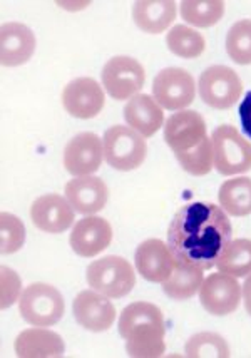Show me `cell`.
Wrapping results in <instances>:
<instances>
[{"instance_id":"1","label":"cell","mask_w":251,"mask_h":358,"mask_svg":"<svg viewBox=\"0 0 251 358\" xmlns=\"http://www.w3.org/2000/svg\"><path fill=\"white\" fill-rule=\"evenodd\" d=\"M227 211L213 203H188L176 211L168 228V248L176 263L210 270L231 241Z\"/></svg>"},{"instance_id":"2","label":"cell","mask_w":251,"mask_h":358,"mask_svg":"<svg viewBox=\"0 0 251 358\" xmlns=\"http://www.w3.org/2000/svg\"><path fill=\"white\" fill-rule=\"evenodd\" d=\"M164 318L150 301H134L119 317V335L126 340V352L133 358H157L166 350Z\"/></svg>"},{"instance_id":"3","label":"cell","mask_w":251,"mask_h":358,"mask_svg":"<svg viewBox=\"0 0 251 358\" xmlns=\"http://www.w3.org/2000/svg\"><path fill=\"white\" fill-rule=\"evenodd\" d=\"M104 159L117 171H134L146 161V138L127 126H113L102 139Z\"/></svg>"},{"instance_id":"4","label":"cell","mask_w":251,"mask_h":358,"mask_svg":"<svg viewBox=\"0 0 251 358\" xmlns=\"http://www.w3.org/2000/svg\"><path fill=\"white\" fill-rule=\"evenodd\" d=\"M87 283L92 289L108 298H122L133 292L136 273L122 257H104L87 266Z\"/></svg>"},{"instance_id":"5","label":"cell","mask_w":251,"mask_h":358,"mask_svg":"<svg viewBox=\"0 0 251 358\" xmlns=\"http://www.w3.org/2000/svg\"><path fill=\"white\" fill-rule=\"evenodd\" d=\"M215 168L223 176L248 173L251 169V143L238 133L236 127L223 124L211 136Z\"/></svg>"},{"instance_id":"6","label":"cell","mask_w":251,"mask_h":358,"mask_svg":"<svg viewBox=\"0 0 251 358\" xmlns=\"http://www.w3.org/2000/svg\"><path fill=\"white\" fill-rule=\"evenodd\" d=\"M64 298L57 288L48 283H32L24 289L19 300V312L29 325L52 327L62 318Z\"/></svg>"},{"instance_id":"7","label":"cell","mask_w":251,"mask_h":358,"mask_svg":"<svg viewBox=\"0 0 251 358\" xmlns=\"http://www.w3.org/2000/svg\"><path fill=\"white\" fill-rule=\"evenodd\" d=\"M199 97L213 109H229L243 92V83L231 67L211 66L203 72L198 84Z\"/></svg>"},{"instance_id":"8","label":"cell","mask_w":251,"mask_h":358,"mask_svg":"<svg viewBox=\"0 0 251 358\" xmlns=\"http://www.w3.org/2000/svg\"><path fill=\"white\" fill-rule=\"evenodd\" d=\"M152 96L163 109L182 110L193 104L196 84L193 76L181 67H166L152 80Z\"/></svg>"},{"instance_id":"9","label":"cell","mask_w":251,"mask_h":358,"mask_svg":"<svg viewBox=\"0 0 251 358\" xmlns=\"http://www.w3.org/2000/svg\"><path fill=\"white\" fill-rule=\"evenodd\" d=\"M102 86L113 99L124 101L141 91L146 80L144 67L136 59L117 55L109 59L101 72Z\"/></svg>"},{"instance_id":"10","label":"cell","mask_w":251,"mask_h":358,"mask_svg":"<svg viewBox=\"0 0 251 358\" xmlns=\"http://www.w3.org/2000/svg\"><path fill=\"white\" fill-rule=\"evenodd\" d=\"M241 285L235 276L227 273H211L199 288V300L203 308L215 317L233 313L241 303Z\"/></svg>"},{"instance_id":"11","label":"cell","mask_w":251,"mask_h":358,"mask_svg":"<svg viewBox=\"0 0 251 358\" xmlns=\"http://www.w3.org/2000/svg\"><path fill=\"white\" fill-rule=\"evenodd\" d=\"M104 159L102 139L94 133L74 136L64 149V168L72 176H91L101 168Z\"/></svg>"},{"instance_id":"12","label":"cell","mask_w":251,"mask_h":358,"mask_svg":"<svg viewBox=\"0 0 251 358\" xmlns=\"http://www.w3.org/2000/svg\"><path fill=\"white\" fill-rule=\"evenodd\" d=\"M206 138V122L196 110L182 109L166 121L164 141L174 155L198 148Z\"/></svg>"},{"instance_id":"13","label":"cell","mask_w":251,"mask_h":358,"mask_svg":"<svg viewBox=\"0 0 251 358\" xmlns=\"http://www.w3.org/2000/svg\"><path fill=\"white\" fill-rule=\"evenodd\" d=\"M72 313L76 322L89 331H108L116 322V308L108 300V296L101 295L96 289H84L76 296L72 303Z\"/></svg>"},{"instance_id":"14","label":"cell","mask_w":251,"mask_h":358,"mask_svg":"<svg viewBox=\"0 0 251 358\" xmlns=\"http://www.w3.org/2000/svg\"><path fill=\"white\" fill-rule=\"evenodd\" d=\"M104 91L92 78L71 80L62 91L64 109L78 119L96 117L104 108Z\"/></svg>"},{"instance_id":"15","label":"cell","mask_w":251,"mask_h":358,"mask_svg":"<svg viewBox=\"0 0 251 358\" xmlns=\"http://www.w3.org/2000/svg\"><path fill=\"white\" fill-rule=\"evenodd\" d=\"M134 262L139 275L151 283H164L176 266V259L173 258L168 245L155 238L143 241L138 246Z\"/></svg>"},{"instance_id":"16","label":"cell","mask_w":251,"mask_h":358,"mask_svg":"<svg viewBox=\"0 0 251 358\" xmlns=\"http://www.w3.org/2000/svg\"><path fill=\"white\" fill-rule=\"evenodd\" d=\"M74 208L61 194H44L32 203L31 218L44 233H64L74 223Z\"/></svg>"},{"instance_id":"17","label":"cell","mask_w":251,"mask_h":358,"mask_svg":"<svg viewBox=\"0 0 251 358\" xmlns=\"http://www.w3.org/2000/svg\"><path fill=\"white\" fill-rule=\"evenodd\" d=\"M113 241V228L104 218L87 216L79 220L72 228L69 243L76 255L83 258H92L104 251Z\"/></svg>"},{"instance_id":"18","label":"cell","mask_w":251,"mask_h":358,"mask_svg":"<svg viewBox=\"0 0 251 358\" xmlns=\"http://www.w3.org/2000/svg\"><path fill=\"white\" fill-rule=\"evenodd\" d=\"M36 50V36L25 24L8 22L0 29V62L17 67L31 61Z\"/></svg>"},{"instance_id":"19","label":"cell","mask_w":251,"mask_h":358,"mask_svg":"<svg viewBox=\"0 0 251 358\" xmlns=\"http://www.w3.org/2000/svg\"><path fill=\"white\" fill-rule=\"evenodd\" d=\"M66 198L79 215H94L104 210L109 189L101 178L91 174V176L71 179L66 185Z\"/></svg>"},{"instance_id":"20","label":"cell","mask_w":251,"mask_h":358,"mask_svg":"<svg viewBox=\"0 0 251 358\" xmlns=\"http://www.w3.org/2000/svg\"><path fill=\"white\" fill-rule=\"evenodd\" d=\"M15 355L20 358H55L62 357L66 345L61 335L45 327L27 328L15 338Z\"/></svg>"},{"instance_id":"21","label":"cell","mask_w":251,"mask_h":358,"mask_svg":"<svg viewBox=\"0 0 251 358\" xmlns=\"http://www.w3.org/2000/svg\"><path fill=\"white\" fill-rule=\"evenodd\" d=\"M126 122L143 138H151L163 126L164 113L157 102L148 94H136L124 108Z\"/></svg>"},{"instance_id":"22","label":"cell","mask_w":251,"mask_h":358,"mask_svg":"<svg viewBox=\"0 0 251 358\" xmlns=\"http://www.w3.org/2000/svg\"><path fill=\"white\" fill-rule=\"evenodd\" d=\"M176 2L173 0H139L133 7L136 25L146 34H161L176 20Z\"/></svg>"},{"instance_id":"23","label":"cell","mask_w":251,"mask_h":358,"mask_svg":"<svg viewBox=\"0 0 251 358\" xmlns=\"http://www.w3.org/2000/svg\"><path fill=\"white\" fill-rule=\"evenodd\" d=\"M220 206L231 216H248L251 213V179L235 178L224 181L218 193Z\"/></svg>"},{"instance_id":"24","label":"cell","mask_w":251,"mask_h":358,"mask_svg":"<svg viewBox=\"0 0 251 358\" xmlns=\"http://www.w3.org/2000/svg\"><path fill=\"white\" fill-rule=\"evenodd\" d=\"M203 281V270L182 266L180 263H176L173 275L163 283V289L166 295L173 298V300H189V298L196 295Z\"/></svg>"},{"instance_id":"25","label":"cell","mask_w":251,"mask_h":358,"mask_svg":"<svg viewBox=\"0 0 251 358\" xmlns=\"http://www.w3.org/2000/svg\"><path fill=\"white\" fill-rule=\"evenodd\" d=\"M216 268L235 278L251 275V240L229 241L221 253Z\"/></svg>"},{"instance_id":"26","label":"cell","mask_w":251,"mask_h":358,"mask_svg":"<svg viewBox=\"0 0 251 358\" xmlns=\"http://www.w3.org/2000/svg\"><path fill=\"white\" fill-rule=\"evenodd\" d=\"M224 8L223 0H185L181 2V15L185 22L206 29L223 19Z\"/></svg>"},{"instance_id":"27","label":"cell","mask_w":251,"mask_h":358,"mask_svg":"<svg viewBox=\"0 0 251 358\" xmlns=\"http://www.w3.org/2000/svg\"><path fill=\"white\" fill-rule=\"evenodd\" d=\"M166 44L174 55L182 59H196L206 47L201 34L186 25H174L166 36Z\"/></svg>"},{"instance_id":"28","label":"cell","mask_w":251,"mask_h":358,"mask_svg":"<svg viewBox=\"0 0 251 358\" xmlns=\"http://www.w3.org/2000/svg\"><path fill=\"white\" fill-rule=\"evenodd\" d=\"M185 353L189 358H228L231 355L227 340L211 331H203V334L191 336L186 342Z\"/></svg>"},{"instance_id":"29","label":"cell","mask_w":251,"mask_h":358,"mask_svg":"<svg viewBox=\"0 0 251 358\" xmlns=\"http://www.w3.org/2000/svg\"><path fill=\"white\" fill-rule=\"evenodd\" d=\"M227 52L233 62L240 66L251 64V20H238L227 36Z\"/></svg>"},{"instance_id":"30","label":"cell","mask_w":251,"mask_h":358,"mask_svg":"<svg viewBox=\"0 0 251 358\" xmlns=\"http://www.w3.org/2000/svg\"><path fill=\"white\" fill-rule=\"evenodd\" d=\"M176 159L180 161L181 168L193 176H206L215 168V152H213V143L206 138L198 148L191 149L188 152H178Z\"/></svg>"},{"instance_id":"31","label":"cell","mask_w":251,"mask_h":358,"mask_svg":"<svg viewBox=\"0 0 251 358\" xmlns=\"http://www.w3.org/2000/svg\"><path fill=\"white\" fill-rule=\"evenodd\" d=\"M0 251L2 255L17 253L24 246L25 228L24 223L15 215L3 211L0 215Z\"/></svg>"},{"instance_id":"32","label":"cell","mask_w":251,"mask_h":358,"mask_svg":"<svg viewBox=\"0 0 251 358\" xmlns=\"http://www.w3.org/2000/svg\"><path fill=\"white\" fill-rule=\"evenodd\" d=\"M0 306L2 310L8 308L20 300L22 295V281H20L19 275L10 268L2 266L0 268Z\"/></svg>"},{"instance_id":"33","label":"cell","mask_w":251,"mask_h":358,"mask_svg":"<svg viewBox=\"0 0 251 358\" xmlns=\"http://www.w3.org/2000/svg\"><path fill=\"white\" fill-rule=\"evenodd\" d=\"M238 113H240L241 127H243L245 134L251 139V92H248L245 96V99L240 104V109H238Z\"/></svg>"},{"instance_id":"34","label":"cell","mask_w":251,"mask_h":358,"mask_svg":"<svg viewBox=\"0 0 251 358\" xmlns=\"http://www.w3.org/2000/svg\"><path fill=\"white\" fill-rule=\"evenodd\" d=\"M241 292H243V301H245V308L248 315L251 317V275L246 276L245 285L241 287Z\"/></svg>"}]
</instances>
